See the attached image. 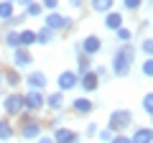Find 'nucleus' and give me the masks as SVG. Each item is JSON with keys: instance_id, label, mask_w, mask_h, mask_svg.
<instances>
[{"instance_id": "obj_8", "label": "nucleus", "mask_w": 153, "mask_h": 143, "mask_svg": "<svg viewBox=\"0 0 153 143\" xmlns=\"http://www.w3.org/2000/svg\"><path fill=\"white\" fill-rule=\"evenodd\" d=\"M41 133H44L41 120L31 118V120H23V123H21V130H18V136H21V141H36Z\"/></svg>"}, {"instance_id": "obj_10", "label": "nucleus", "mask_w": 153, "mask_h": 143, "mask_svg": "<svg viewBox=\"0 0 153 143\" xmlns=\"http://www.w3.org/2000/svg\"><path fill=\"white\" fill-rule=\"evenodd\" d=\"M100 77L94 74V69H87V72H82L79 74V82H76V87H82V92L84 95H92V92H97V87H100Z\"/></svg>"}, {"instance_id": "obj_11", "label": "nucleus", "mask_w": 153, "mask_h": 143, "mask_svg": "<svg viewBox=\"0 0 153 143\" xmlns=\"http://www.w3.org/2000/svg\"><path fill=\"white\" fill-rule=\"evenodd\" d=\"M23 82H26L28 89H46V84H49V77H46L44 69H31L23 77Z\"/></svg>"}, {"instance_id": "obj_5", "label": "nucleus", "mask_w": 153, "mask_h": 143, "mask_svg": "<svg viewBox=\"0 0 153 143\" xmlns=\"http://www.w3.org/2000/svg\"><path fill=\"white\" fill-rule=\"evenodd\" d=\"M13 51V56H10V66L13 69H18V72H26V69H31L33 66V54L26 49V46H16V49H10Z\"/></svg>"}, {"instance_id": "obj_30", "label": "nucleus", "mask_w": 153, "mask_h": 143, "mask_svg": "<svg viewBox=\"0 0 153 143\" xmlns=\"http://www.w3.org/2000/svg\"><path fill=\"white\" fill-rule=\"evenodd\" d=\"M140 74H143L146 79L153 77V56H146V59H143V64H140Z\"/></svg>"}, {"instance_id": "obj_33", "label": "nucleus", "mask_w": 153, "mask_h": 143, "mask_svg": "<svg viewBox=\"0 0 153 143\" xmlns=\"http://www.w3.org/2000/svg\"><path fill=\"white\" fill-rule=\"evenodd\" d=\"M94 74L100 77V82H107V77H110V66H94Z\"/></svg>"}, {"instance_id": "obj_31", "label": "nucleus", "mask_w": 153, "mask_h": 143, "mask_svg": "<svg viewBox=\"0 0 153 143\" xmlns=\"http://www.w3.org/2000/svg\"><path fill=\"white\" fill-rule=\"evenodd\" d=\"M140 8H143V0H123V10H128V13H135Z\"/></svg>"}, {"instance_id": "obj_21", "label": "nucleus", "mask_w": 153, "mask_h": 143, "mask_svg": "<svg viewBox=\"0 0 153 143\" xmlns=\"http://www.w3.org/2000/svg\"><path fill=\"white\" fill-rule=\"evenodd\" d=\"M10 16H16V3L13 0H0V23H5Z\"/></svg>"}, {"instance_id": "obj_4", "label": "nucleus", "mask_w": 153, "mask_h": 143, "mask_svg": "<svg viewBox=\"0 0 153 143\" xmlns=\"http://www.w3.org/2000/svg\"><path fill=\"white\" fill-rule=\"evenodd\" d=\"M23 110H26V100H23L21 92H10V95L3 97V112H5V118H18Z\"/></svg>"}, {"instance_id": "obj_40", "label": "nucleus", "mask_w": 153, "mask_h": 143, "mask_svg": "<svg viewBox=\"0 0 153 143\" xmlns=\"http://www.w3.org/2000/svg\"><path fill=\"white\" fill-rule=\"evenodd\" d=\"M0 87H3V66H0Z\"/></svg>"}, {"instance_id": "obj_23", "label": "nucleus", "mask_w": 153, "mask_h": 143, "mask_svg": "<svg viewBox=\"0 0 153 143\" xmlns=\"http://www.w3.org/2000/svg\"><path fill=\"white\" fill-rule=\"evenodd\" d=\"M115 0H89V8H92L94 13H100V16H105L107 10H112Z\"/></svg>"}, {"instance_id": "obj_38", "label": "nucleus", "mask_w": 153, "mask_h": 143, "mask_svg": "<svg viewBox=\"0 0 153 143\" xmlns=\"http://www.w3.org/2000/svg\"><path fill=\"white\" fill-rule=\"evenodd\" d=\"M36 143H54V138H51V136H44V133H41V136L36 138Z\"/></svg>"}, {"instance_id": "obj_28", "label": "nucleus", "mask_w": 153, "mask_h": 143, "mask_svg": "<svg viewBox=\"0 0 153 143\" xmlns=\"http://www.w3.org/2000/svg\"><path fill=\"white\" fill-rule=\"evenodd\" d=\"M26 21H28V18H26V13L21 10V16H18V13H16V16H10V18H8V21H5V28H18V26H23V23H26Z\"/></svg>"}, {"instance_id": "obj_9", "label": "nucleus", "mask_w": 153, "mask_h": 143, "mask_svg": "<svg viewBox=\"0 0 153 143\" xmlns=\"http://www.w3.org/2000/svg\"><path fill=\"white\" fill-rule=\"evenodd\" d=\"M76 82H79V74H76L74 69H64V72H59V77H56V89L71 92V89H76Z\"/></svg>"}, {"instance_id": "obj_24", "label": "nucleus", "mask_w": 153, "mask_h": 143, "mask_svg": "<svg viewBox=\"0 0 153 143\" xmlns=\"http://www.w3.org/2000/svg\"><path fill=\"white\" fill-rule=\"evenodd\" d=\"M13 136H16L13 123L8 120V118H3V120H0V141H13Z\"/></svg>"}, {"instance_id": "obj_13", "label": "nucleus", "mask_w": 153, "mask_h": 143, "mask_svg": "<svg viewBox=\"0 0 153 143\" xmlns=\"http://www.w3.org/2000/svg\"><path fill=\"white\" fill-rule=\"evenodd\" d=\"M94 107H97V105L89 100V95H79L76 100H71V112H74V115H89Z\"/></svg>"}, {"instance_id": "obj_1", "label": "nucleus", "mask_w": 153, "mask_h": 143, "mask_svg": "<svg viewBox=\"0 0 153 143\" xmlns=\"http://www.w3.org/2000/svg\"><path fill=\"white\" fill-rule=\"evenodd\" d=\"M135 54H138V49L130 41H128V44H120V49L112 54L110 72H112L117 79H128V74H130V69H133V61H135Z\"/></svg>"}, {"instance_id": "obj_3", "label": "nucleus", "mask_w": 153, "mask_h": 143, "mask_svg": "<svg viewBox=\"0 0 153 143\" xmlns=\"http://www.w3.org/2000/svg\"><path fill=\"white\" fill-rule=\"evenodd\" d=\"M133 125V112L128 107H120V110H112L107 118V128L112 133H125V128Z\"/></svg>"}, {"instance_id": "obj_35", "label": "nucleus", "mask_w": 153, "mask_h": 143, "mask_svg": "<svg viewBox=\"0 0 153 143\" xmlns=\"http://www.w3.org/2000/svg\"><path fill=\"white\" fill-rule=\"evenodd\" d=\"M41 5H44V10H59V3L61 0H38Z\"/></svg>"}, {"instance_id": "obj_17", "label": "nucleus", "mask_w": 153, "mask_h": 143, "mask_svg": "<svg viewBox=\"0 0 153 143\" xmlns=\"http://www.w3.org/2000/svg\"><path fill=\"white\" fill-rule=\"evenodd\" d=\"M21 82H23V77H21V72L18 69H3V84H8L10 89H18L21 87Z\"/></svg>"}, {"instance_id": "obj_25", "label": "nucleus", "mask_w": 153, "mask_h": 143, "mask_svg": "<svg viewBox=\"0 0 153 143\" xmlns=\"http://www.w3.org/2000/svg\"><path fill=\"white\" fill-rule=\"evenodd\" d=\"M23 13H26L28 21H31V18H41V16H44V5H41L38 0H33V3H28V5L23 8Z\"/></svg>"}, {"instance_id": "obj_12", "label": "nucleus", "mask_w": 153, "mask_h": 143, "mask_svg": "<svg viewBox=\"0 0 153 143\" xmlns=\"http://www.w3.org/2000/svg\"><path fill=\"white\" fill-rule=\"evenodd\" d=\"M51 138H54V143H79L82 141L79 133L71 130V128H66V125H56L54 133H51Z\"/></svg>"}, {"instance_id": "obj_39", "label": "nucleus", "mask_w": 153, "mask_h": 143, "mask_svg": "<svg viewBox=\"0 0 153 143\" xmlns=\"http://www.w3.org/2000/svg\"><path fill=\"white\" fill-rule=\"evenodd\" d=\"M28 3H33V0H16V5H21V10L28 5Z\"/></svg>"}, {"instance_id": "obj_7", "label": "nucleus", "mask_w": 153, "mask_h": 143, "mask_svg": "<svg viewBox=\"0 0 153 143\" xmlns=\"http://www.w3.org/2000/svg\"><path fill=\"white\" fill-rule=\"evenodd\" d=\"M23 100H26V110L28 112H41L46 107V95L44 89H28L26 95H23Z\"/></svg>"}, {"instance_id": "obj_16", "label": "nucleus", "mask_w": 153, "mask_h": 143, "mask_svg": "<svg viewBox=\"0 0 153 143\" xmlns=\"http://www.w3.org/2000/svg\"><path fill=\"white\" fill-rule=\"evenodd\" d=\"M64 102H66V97H64V92H61V89L46 95V107H49V110H54V112L64 110Z\"/></svg>"}, {"instance_id": "obj_6", "label": "nucleus", "mask_w": 153, "mask_h": 143, "mask_svg": "<svg viewBox=\"0 0 153 143\" xmlns=\"http://www.w3.org/2000/svg\"><path fill=\"white\" fill-rule=\"evenodd\" d=\"M74 49H79L82 54H87V56H92V59H94V56H100V54H102L105 44H102V39H100L97 33H89V36H84V39L74 46Z\"/></svg>"}, {"instance_id": "obj_26", "label": "nucleus", "mask_w": 153, "mask_h": 143, "mask_svg": "<svg viewBox=\"0 0 153 143\" xmlns=\"http://www.w3.org/2000/svg\"><path fill=\"white\" fill-rule=\"evenodd\" d=\"M112 33H115V39L120 41V44H128V41H133V31H130L128 26H120V28H115Z\"/></svg>"}, {"instance_id": "obj_36", "label": "nucleus", "mask_w": 153, "mask_h": 143, "mask_svg": "<svg viewBox=\"0 0 153 143\" xmlns=\"http://www.w3.org/2000/svg\"><path fill=\"white\" fill-rule=\"evenodd\" d=\"M110 143H130V136H125V133H115V136L110 138Z\"/></svg>"}, {"instance_id": "obj_27", "label": "nucleus", "mask_w": 153, "mask_h": 143, "mask_svg": "<svg viewBox=\"0 0 153 143\" xmlns=\"http://www.w3.org/2000/svg\"><path fill=\"white\" fill-rule=\"evenodd\" d=\"M138 51H140L143 56H153V39L151 36H146V39L138 44Z\"/></svg>"}, {"instance_id": "obj_20", "label": "nucleus", "mask_w": 153, "mask_h": 143, "mask_svg": "<svg viewBox=\"0 0 153 143\" xmlns=\"http://www.w3.org/2000/svg\"><path fill=\"white\" fill-rule=\"evenodd\" d=\"M18 39H21V46L31 49V46H36V31H31V28H21V31H18Z\"/></svg>"}, {"instance_id": "obj_2", "label": "nucleus", "mask_w": 153, "mask_h": 143, "mask_svg": "<svg viewBox=\"0 0 153 143\" xmlns=\"http://www.w3.org/2000/svg\"><path fill=\"white\" fill-rule=\"evenodd\" d=\"M44 26H49L51 31H56V33H66V31L74 28V18L66 16V13H59V10H46Z\"/></svg>"}, {"instance_id": "obj_14", "label": "nucleus", "mask_w": 153, "mask_h": 143, "mask_svg": "<svg viewBox=\"0 0 153 143\" xmlns=\"http://www.w3.org/2000/svg\"><path fill=\"white\" fill-rule=\"evenodd\" d=\"M102 23H105L107 31H115V28L125 26V18H123L120 10H107V13H105V18H102Z\"/></svg>"}, {"instance_id": "obj_22", "label": "nucleus", "mask_w": 153, "mask_h": 143, "mask_svg": "<svg viewBox=\"0 0 153 143\" xmlns=\"http://www.w3.org/2000/svg\"><path fill=\"white\" fill-rule=\"evenodd\" d=\"M87 69H92V56H87V54H82V51L76 49V74H82V72H87Z\"/></svg>"}, {"instance_id": "obj_32", "label": "nucleus", "mask_w": 153, "mask_h": 143, "mask_svg": "<svg viewBox=\"0 0 153 143\" xmlns=\"http://www.w3.org/2000/svg\"><path fill=\"white\" fill-rule=\"evenodd\" d=\"M94 136H97V141H102V143H110V138H112L115 133L110 130L107 125H105V128H97V133H94Z\"/></svg>"}, {"instance_id": "obj_41", "label": "nucleus", "mask_w": 153, "mask_h": 143, "mask_svg": "<svg viewBox=\"0 0 153 143\" xmlns=\"http://www.w3.org/2000/svg\"><path fill=\"white\" fill-rule=\"evenodd\" d=\"M0 143H10V141H0Z\"/></svg>"}, {"instance_id": "obj_18", "label": "nucleus", "mask_w": 153, "mask_h": 143, "mask_svg": "<svg viewBox=\"0 0 153 143\" xmlns=\"http://www.w3.org/2000/svg\"><path fill=\"white\" fill-rule=\"evenodd\" d=\"M130 143H153V128H135V133L130 136Z\"/></svg>"}, {"instance_id": "obj_34", "label": "nucleus", "mask_w": 153, "mask_h": 143, "mask_svg": "<svg viewBox=\"0 0 153 143\" xmlns=\"http://www.w3.org/2000/svg\"><path fill=\"white\" fill-rule=\"evenodd\" d=\"M97 128H100L97 123H94V120H89V123H87V128H84V133H82V136H84V138H94V133H97Z\"/></svg>"}, {"instance_id": "obj_37", "label": "nucleus", "mask_w": 153, "mask_h": 143, "mask_svg": "<svg viewBox=\"0 0 153 143\" xmlns=\"http://www.w3.org/2000/svg\"><path fill=\"white\" fill-rule=\"evenodd\" d=\"M69 3V8H74V10H82L84 8V0H66Z\"/></svg>"}, {"instance_id": "obj_15", "label": "nucleus", "mask_w": 153, "mask_h": 143, "mask_svg": "<svg viewBox=\"0 0 153 143\" xmlns=\"http://www.w3.org/2000/svg\"><path fill=\"white\" fill-rule=\"evenodd\" d=\"M56 36H59V33L51 31L49 26H41V28L36 31V44H38V46H49V44H54V41H56Z\"/></svg>"}, {"instance_id": "obj_29", "label": "nucleus", "mask_w": 153, "mask_h": 143, "mask_svg": "<svg viewBox=\"0 0 153 143\" xmlns=\"http://www.w3.org/2000/svg\"><path fill=\"white\" fill-rule=\"evenodd\" d=\"M140 107H143V112H146L148 118L153 115V95H151V92H146V95H143V100H140Z\"/></svg>"}, {"instance_id": "obj_43", "label": "nucleus", "mask_w": 153, "mask_h": 143, "mask_svg": "<svg viewBox=\"0 0 153 143\" xmlns=\"http://www.w3.org/2000/svg\"><path fill=\"white\" fill-rule=\"evenodd\" d=\"M13 3H16V0H13Z\"/></svg>"}, {"instance_id": "obj_42", "label": "nucleus", "mask_w": 153, "mask_h": 143, "mask_svg": "<svg viewBox=\"0 0 153 143\" xmlns=\"http://www.w3.org/2000/svg\"><path fill=\"white\" fill-rule=\"evenodd\" d=\"M0 36H3V33H0Z\"/></svg>"}, {"instance_id": "obj_19", "label": "nucleus", "mask_w": 153, "mask_h": 143, "mask_svg": "<svg viewBox=\"0 0 153 143\" xmlns=\"http://www.w3.org/2000/svg\"><path fill=\"white\" fill-rule=\"evenodd\" d=\"M0 44H5L8 49H16V46H21V39H18V28H8V31L0 36Z\"/></svg>"}]
</instances>
